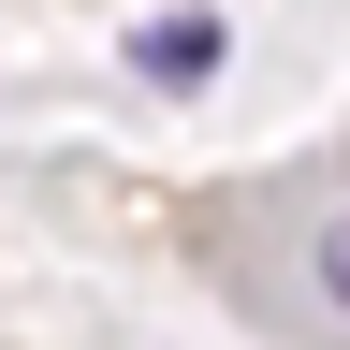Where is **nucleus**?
Here are the masks:
<instances>
[{
    "label": "nucleus",
    "instance_id": "nucleus-1",
    "mask_svg": "<svg viewBox=\"0 0 350 350\" xmlns=\"http://www.w3.org/2000/svg\"><path fill=\"white\" fill-rule=\"evenodd\" d=\"M131 73H146V88H175V103H190V88L219 73V15H146V29H131Z\"/></svg>",
    "mask_w": 350,
    "mask_h": 350
},
{
    "label": "nucleus",
    "instance_id": "nucleus-2",
    "mask_svg": "<svg viewBox=\"0 0 350 350\" xmlns=\"http://www.w3.org/2000/svg\"><path fill=\"white\" fill-rule=\"evenodd\" d=\"M306 292L350 321V219H321V234H306Z\"/></svg>",
    "mask_w": 350,
    "mask_h": 350
}]
</instances>
